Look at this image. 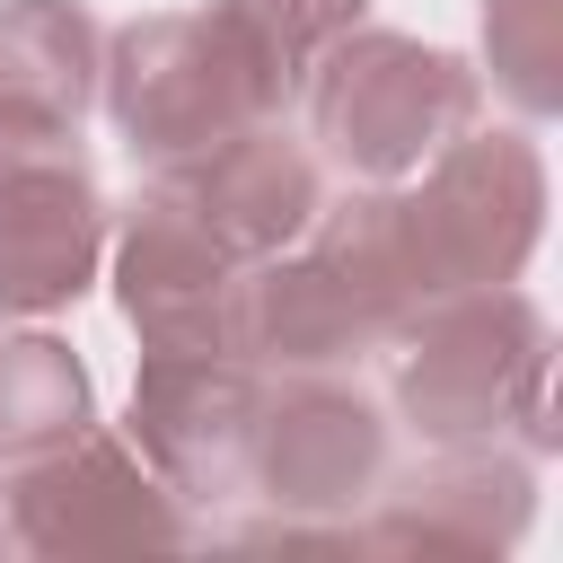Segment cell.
Returning <instances> with one entry per match:
<instances>
[{"instance_id":"cell-4","label":"cell","mask_w":563,"mask_h":563,"mask_svg":"<svg viewBox=\"0 0 563 563\" xmlns=\"http://www.w3.org/2000/svg\"><path fill=\"white\" fill-rule=\"evenodd\" d=\"M405 317H413V282L396 264V238L369 185L352 202H325L308 238H290L282 255L246 264L238 343L255 369H334V361L378 352Z\"/></svg>"},{"instance_id":"cell-17","label":"cell","mask_w":563,"mask_h":563,"mask_svg":"<svg viewBox=\"0 0 563 563\" xmlns=\"http://www.w3.org/2000/svg\"><path fill=\"white\" fill-rule=\"evenodd\" d=\"M0 554H9V528H0Z\"/></svg>"},{"instance_id":"cell-9","label":"cell","mask_w":563,"mask_h":563,"mask_svg":"<svg viewBox=\"0 0 563 563\" xmlns=\"http://www.w3.org/2000/svg\"><path fill=\"white\" fill-rule=\"evenodd\" d=\"M378 484H387V413L352 378L334 369L264 378L246 493H264L273 519H352L378 501Z\"/></svg>"},{"instance_id":"cell-16","label":"cell","mask_w":563,"mask_h":563,"mask_svg":"<svg viewBox=\"0 0 563 563\" xmlns=\"http://www.w3.org/2000/svg\"><path fill=\"white\" fill-rule=\"evenodd\" d=\"M238 9H246V26H255V35H264L299 79H308V62H317L343 26H361V18H369V0H238Z\"/></svg>"},{"instance_id":"cell-15","label":"cell","mask_w":563,"mask_h":563,"mask_svg":"<svg viewBox=\"0 0 563 563\" xmlns=\"http://www.w3.org/2000/svg\"><path fill=\"white\" fill-rule=\"evenodd\" d=\"M484 70L528 123L563 114V0H484Z\"/></svg>"},{"instance_id":"cell-2","label":"cell","mask_w":563,"mask_h":563,"mask_svg":"<svg viewBox=\"0 0 563 563\" xmlns=\"http://www.w3.org/2000/svg\"><path fill=\"white\" fill-rule=\"evenodd\" d=\"M396 413L449 449V440H501L519 431L528 457L563 449L554 422V325L528 290L493 282V290H449L422 299L396 334Z\"/></svg>"},{"instance_id":"cell-3","label":"cell","mask_w":563,"mask_h":563,"mask_svg":"<svg viewBox=\"0 0 563 563\" xmlns=\"http://www.w3.org/2000/svg\"><path fill=\"white\" fill-rule=\"evenodd\" d=\"M413 176L422 185H378V211H387L396 264L413 282V308L449 299V290H493V282L528 273V255L545 238V202H554L545 150L528 132L466 123Z\"/></svg>"},{"instance_id":"cell-12","label":"cell","mask_w":563,"mask_h":563,"mask_svg":"<svg viewBox=\"0 0 563 563\" xmlns=\"http://www.w3.org/2000/svg\"><path fill=\"white\" fill-rule=\"evenodd\" d=\"M176 194L202 211V229H211L238 264H264V255H282L290 238H308V220L325 211V167H317L282 123H246V132H229L220 150L185 158V167H176Z\"/></svg>"},{"instance_id":"cell-1","label":"cell","mask_w":563,"mask_h":563,"mask_svg":"<svg viewBox=\"0 0 563 563\" xmlns=\"http://www.w3.org/2000/svg\"><path fill=\"white\" fill-rule=\"evenodd\" d=\"M97 97L123 132V150L150 176H176L185 158L220 150L246 123H273L299 97V70L246 26L238 0L211 9H158L106 35Z\"/></svg>"},{"instance_id":"cell-13","label":"cell","mask_w":563,"mask_h":563,"mask_svg":"<svg viewBox=\"0 0 563 563\" xmlns=\"http://www.w3.org/2000/svg\"><path fill=\"white\" fill-rule=\"evenodd\" d=\"M106 26L79 0H0V150L18 141H79L97 106Z\"/></svg>"},{"instance_id":"cell-8","label":"cell","mask_w":563,"mask_h":563,"mask_svg":"<svg viewBox=\"0 0 563 563\" xmlns=\"http://www.w3.org/2000/svg\"><path fill=\"white\" fill-rule=\"evenodd\" d=\"M255 413H264V369L238 352H141L123 440L141 466L194 510V501H238L255 466Z\"/></svg>"},{"instance_id":"cell-5","label":"cell","mask_w":563,"mask_h":563,"mask_svg":"<svg viewBox=\"0 0 563 563\" xmlns=\"http://www.w3.org/2000/svg\"><path fill=\"white\" fill-rule=\"evenodd\" d=\"M308 132L352 185H405L440 141L484 114V70L396 26H343L308 62Z\"/></svg>"},{"instance_id":"cell-6","label":"cell","mask_w":563,"mask_h":563,"mask_svg":"<svg viewBox=\"0 0 563 563\" xmlns=\"http://www.w3.org/2000/svg\"><path fill=\"white\" fill-rule=\"evenodd\" d=\"M0 528L9 554L70 563V554H176L194 545V510L141 466V449L88 422L62 449L0 466Z\"/></svg>"},{"instance_id":"cell-14","label":"cell","mask_w":563,"mask_h":563,"mask_svg":"<svg viewBox=\"0 0 563 563\" xmlns=\"http://www.w3.org/2000/svg\"><path fill=\"white\" fill-rule=\"evenodd\" d=\"M97 422V387L88 361L62 334H0V466L62 449Z\"/></svg>"},{"instance_id":"cell-10","label":"cell","mask_w":563,"mask_h":563,"mask_svg":"<svg viewBox=\"0 0 563 563\" xmlns=\"http://www.w3.org/2000/svg\"><path fill=\"white\" fill-rule=\"evenodd\" d=\"M106 194L79 141L0 150V317L70 308L106 264Z\"/></svg>"},{"instance_id":"cell-7","label":"cell","mask_w":563,"mask_h":563,"mask_svg":"<svg viewBox=\"0 0 563 563\" xmlns=\"http://www.w3.org/2000/svg\"><path fill=\"white\" fill-rule=\"evenodd\" d=\"M114 255V308L141 334V352H238L246 317V264L202 229V211L176 194V176H150L123 220H106Z\"/></svg>"},{"instance_id":"cell-11","label":"cell","mask_w":563,"mask_h":563,"mask_svg":"<svg viewBox=\"0 0 563 563\" xmlns=\"http://www.w3.org/2000/svg\"><path fill=\"white\" fill-rule=\"evenodd\" d=\"M537 519V457L510 440H449L413 475L378 484V510L352 519L361 554H510Z\"/></svg>"}]
</instances>
